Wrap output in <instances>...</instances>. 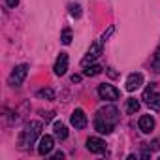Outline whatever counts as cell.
Wrapping results in <instances>:
<instances>
[{"label": "cell", "mask_w": 160, "mask_h": 160, "mask_svg": "<svg viewBox=\"0 0 160 160\" xmlns=\"http://www.w3.org/2000/svg\"><path fill=\"white\" fill-rule=\"evenodd\" d=\"M42 134V122H38V121H30L27 126H25V130H23V134H21V138H19V147L21 149H27L28 145H32L34 141H36V138Z\"/></svg>", "instance_id": "cell-1"}, {"label": "cell", "mask_w": 160, "mask_h": 160, "mask_svg": "<svg viewBox=\"0 0 160 160\" xmlns=\"http://www.w3.org/2000/svg\"><path fill=\"white\" fill-rule=\"evenodd\" d=\"M53 147H55V139H53V136H42V138H40V143H38V152H40L42 156L49 154V152L53 151Z\"/></svg>", "instance_id": "cell-8"}, {"label": "cell", "mask_w": 160, "mask_h": 160, "mask_svg": "<svg viewBox=\"0 0 160 160\" xmlns=\"http://www.w3.org/2000/svg\"><path fill=\"white\" fill-rule=\"evenodd\" d=\"M70 13H72V17L79 19V17H81V8H79L77 4H72V6H70Z\"/></svg>", "instance_id": "cell-20"}, {"label": "cell", "mask_w": 160, "mask_h": 160, "mask_svg": "<svg viewBox=\"0 0 160 160\" xmlns=\"http://www.w3.org/2000/svg\"><path fill=\"white\" fill-rule=\"evenodd\" d=\"M60 42H62L64 45H70V43H72V30H70V28H64V30H62Z\"/></svg>", "instance_id": "cell-18"}, {"label": "cell", "mask_w": 160, "mask_h": 160, "mask_svg": "<svg viewBox=\"0 0 160 160\" xmlns=\"http://www.w3.org/2000/svg\"><path fill=\"white\" fill-rule=\"evenodd\" d=\"M70 122H72V126H75L77 130H83V128L87 126V115H85V111H83V109H75V111L72 113V117H70Z\"/></svg>", "instance_id": "cell-7"}, {"label": "cell", "mask_w": 160, "mask_h": 160, "mask_svg": "<svg viewBox=\"0 0 160 160\" xmlns=\"http://www.w3.org/2000/svg\"><path fill=\"white\" fill-rule=\"evenodd\" d=\"M149 149H152V151H158V149H160V141H158V139H156V141H152V143L149 145Z\"/></svg>", "instance_id": "cell-22"}, {"label": "cell", "mask_w": 160, "mask_h": 160, "mask_svg": "<svg viewBox=\"0 0 160 160\" xmlns=\"http://www.w3.org/2000/svg\"><path fill=\"white\" fill-rule=\"evenodd\" d=\"M151 66H152V70H154L156 73H160V49L154 53V57H152V60H151Z\"/></svg>", "instance_id": "cell-19"}, {"label": "cell", "mask_w": 160, "mask_h": 160, "mask_svg": "<svg viewBox=\"0 0 160 160\" xmlns=\"http://www.w3.org/2000/svg\"><path fill=\"white\" fill-rule=\"evenodd\" d=\"M143 100H145V104H147L151 109H154V111L160 109V92L154 91V83H151V85L145 89V92H143Z\"/></svg>", "instance_id": "cell-2"}, {"label": "cell", "mask_w": 160, "mask_h": 160, "mask_svg": "<svg viewBox=\"0 0 160 160\" xmlns=\"http://www.w3.org/2000/svg\"><path fill=\"white\" fill-rule=\"evenodd\" d=\"M113 30H115V28H113V27H109V30H108V32H106V34L102 36V42H108V38H109V36L113 34Z\"/></svg>", "instance_id": "cell-21"}, {"label": "cell", "mask_w": 160, "mask_h": 160, "mask_svg": "<svg viewBox=\"0 0 160 160\" xmlns=\"http://www.w3.org/2000/svg\"><path fill=\"white\" fill-rule=\"evenodd\" d=\"M6 4H8L10 8H15V6L19 4V0H6Z\"/></svg>", "instance_id": "cell-23"}, {"label": "cell", "mask_w": 160, "mask_h": 160, "mask_svg": "<svg viewBox=\"0 0 160 160\" xmlns=\"http://www.w3.org/2000/svg\"><path fill=\"white\" fill-rule=\"evenodd\" d=\"M43 117H45V121H51V119H53V113H45Z\"/></svg>", "instance_id": "cell-26"}, {"label": "cell", "mask_w": 160, "mask_h": 160, "mask_svg": "<svg viewBox=\"0 0 160 160\" xmlns=\"http://www.w3.org/2000/svg\"><path fill=\"white\" fill-rule=\"evenodd\" d=\"M83 73H85L87 77H92V75H98V73H102V66H98V64H92V66H85V70H83Z\"/></svg>", "instance_id": "cell-15"}, {"label": "cell", "mask_w": 160, "mask_h": 160, "mask_svg": "<svg viewBox=\"0 0 160 160\" xmlns=\"http://www.w3.org/2000/svg\"><path fill=\"white\" fill-rule=\"evenodd\" d=\"M87 149H89L91 152H96V154L106 152V141L100 139V138H89V139H87Z\"/></svg>", "instance_id": "cell-10"}, {"label": "cell", "mask_w": 160, "mask_h": 160, "mask_svg": "<svg viewBox=\"0 0 160 160\" xmlns=\"http://www.w3.org/2000/svg\"><path fill=\"white\" fill-rule=\"evenodd\" d=\"M94 128H96V132H100V134H111L113 128H115V124L109 122V121H106V119L96 117V119H94Z\"/></svg>", "instance_id": "cell-11"}, {"label": "cell", "mask_w": 160, "mask_h": 160, "mask_svg": "<svg viewBox=\"0 0 160 160\" xmlns=\"http://www.w3.org/2000/svg\"><path fill=\"white\" fill-rule=\"evenodd\" d=\"M53 130H55V136H57L58 139H66V138H68V128H66L60 121H57V122L53 124Z\"/></svg>", "instance_id": "cell-14"}, {"label": "cell", "mask_w": 160, "mask_h": 160, "mask_svg": "<svg viewBox=\"0 0 160 160\" xmlns=\"http://www.w3.org/2000/svg\"><path fill=\"white\" fill-rule=\"evenodd\" d=\"M96 117H100V119H106V121H109V122H117L119 121V109L115 108V106H106V108H102L98 113H96Z\"/></svg>", "instance_id": "cell-5"}, {"label": "cell", "mask_w": 160, "mask_h": 160, "mask_svg": "<svg viewBox=\"0 0 160 160\" xmlns=\"http://www.w3.org/2000/svg\"><path fill=\"white\" fill-rule=\"evenodd\" d=\"M141 85H143V75H141L139 72L130 73V75L126 77V91H128V92H134V91L139 89Z\"/></svg>", "instance_id": "cell-9"}, {"label": "cell", "mask_w": 160, "mask_h": 160, "mask_svg": "<svg viewBox=\"0 0 160 160\" xmlns=\"http://www.w3.org/2000/svg\"><path fill=\"white\" fill-rule=\"evenodd\" d=\"M27 73H28V66L27 64H21V66H17L12 73H10V85L12 87H19L23 81H25V77H27Z\"/></svg>", "instance_id": "cell-3"}, {"label": "cell", "mask_w": 160, "mask_h": 160, "mask_svg": "<svg viewBox=\"0 0 160 160\" xmlns=\"http://www.w3.org/2000/svg\"><path fill=\"white\" fill-rule=\"evenodd\" d=\"M138 109H139V102H138L136 98H128V100H126V113L134 115Z\"/></svg>", "instance_id": "cell-16"}, {"label": "cell", "mask_w": 160, "mask_h": 160, "mask_svg": "<svg viewBox=\"0 0 160 160\" xmlns=\"http://www.w3.org/2000/svg\"><path fill=\"white\" fill-rule=\"evenodd\" d=\"M53 70H55L57 75H64V73H66V70H68V55H66V53H60V55H58V58H57Z\"/></svg>", "instance_id": "cell-12"}, {"label": "cell", "mask_w": 160, "mask_h": 160, "mask_svg": "<svg viewBox=\"0 0 160 160\" xmlns=\"http://www.w3.org/2000/svg\"><path fill=\"white\" fill-rule=\"evenodd\" d=\"M38 96L40 98H45V100H55V91L53 89H40L38 91Z\"/></svg>", "instance_id": "cell-17"}, {"label": "cell", "mask_w": 160, "mask_h": 160, "mask_svg": "<svg viewBox=\"0 0 160 160\" xmlns=\"http://www.w3.org/2000/svg\"><path fill=\"white\" fill-rule=\"evenodd\" d=\"M152 128H154V119H152L151 115H143V117L139 119V130H141L143 134H149Z\"/></svg>", "instance_id": "cell-13"}, {"label": "cell", "mask_w": 160, "mask_h": 160, "mask_svg": "<svg viewBox=\"0 0 160 160\" xmlns=\"http://www.w3.org/2000/svg\"><path fill=\"white\" fill-rule=\"evenodd\" d=\"M102 43H104V42L100 40V42H94V43L91 45L89 53L85 55V58H83V62H81L83 66H89V62H94V60L100 57V53H102Z\"/></svg>", "instance_id": "cell-6"}, {"label": "cell", "mask_w": 160, "mask_h": 160, "mask_svg": "<svg viewBox=\"0 0 160 160\" xmlns=\"http://www.w3.org/2000/svg\"><path fill=\"white\" fill-rule=\"evenodd\" d=\"M98 94H100V98H102V100H109V102L119 100V96H121L119 89H115L113 85H106V83L98 87Z\"/></svg>", "instance_id": "cell-4"}, {"label": "cell", "mask_w": 160, "mask_h": 160, "mask_svg": "<svg viewBox=\"0 0 160 160\" xmlns=\"http://www.w3.org/2000/svg\"><path fill=\"white\" fill-rule=\"evenodd\" d=\"M53 158H55V160H58V158L62 160V158H64V152H60V151H58V152H55V154H53Z\"/></svg>", "instance_id": "cell-24"}, {"label": "cell", "mask_w": 160, "mask_h": 160, "mask_svg": "<svg viewBox=\"0 0 160 160\" xmlns=\"http://www.w3.org/2000/svg\"><path fill=\"white\" fill-rule=\"evenodd\" d=\"M72 81L77 83V81H81V77H79V75H72Z\"/></svg>", "instance_id": "cell-25"}]
</instances>
